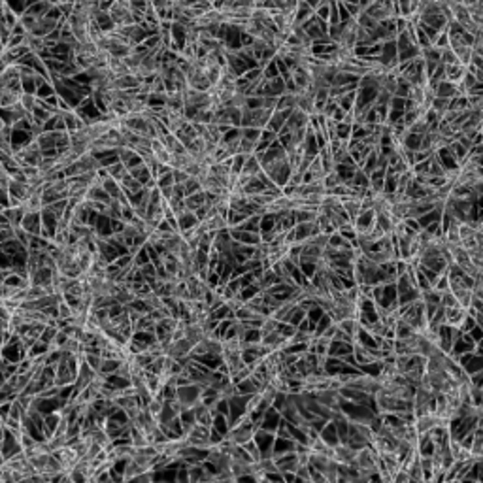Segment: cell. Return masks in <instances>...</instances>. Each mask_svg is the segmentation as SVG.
Masks as SVG:
<instances>
[{"mask_svg": "<svg viewBox=\"0 0 483 483\" xmlns=\"http://www.w3.org/2000/svg\"><path fill=\"white\" fill-rule=\"evenodd\" d=\"M104 168H106V172H108V176H110V178H113V180H117V181H121L123 176L128 172V170L125 168V164H121L119 161L108 164V166H104Z\"/></svg>", "mask_w": 483, "mask_h": 483, "instance_id": "obj_13", "label": "cell"}, {"mask_svg": "<svg viewBox=\"0 0 483 483\" xmlns=\"http://www.w3.org/2000/svg\"><path fill=\"white\" fill-rule=\"evenodd\" d=\"M183 202H185V210L197 211L198 208H202L204 204H206V192L198 191V192H195V195H189V197H185Z\"/></svg>", "mask_w": 483, "mask_h": 483, "instance_id": "obj_11", "label": "cell"}, {"mask_svg": "<svg viewBox=\"0 0 483 483\" xmlns=\"http://www.w3.org/2000/svg\"><path fill=\"white\" fill-rule=\"evenodd\" d=\"M198 223H200V221H198L197 214H195V211L185 210V211H181L180 216H178V230H180V233H183V230L195 228Z\"/></svg>", "mask_w": 483, "mask_h": 483, "instance_id": "obj_10", "label": "cell"}, {"mask_svg": "<svg viewBox=\"0 0 483 483\" xmlns=\"http://www.w3.org/2000/svg\"><path fill=\"white\" fill-rule=\"evenodd\" d=\"M353 353V343L347 342H336L332 340L331 342V350H329V357H334V359H343Z\"/></svg>", "mask_w": 483, "mask_h": 483, "instance_id": "obj_8", "label": "cell"}, {"mask_svg": "<svg viewBox=\"0 0 483 483\" xmlns=\"http://www.w3.org/2000/svg\"><path fill=\"white\" fill-rule=\"evenodd\" d=\"M176 398L183 404L185 408L197 406L200 402V387L198 385H181L176 389Z\"/></svg>", "mask_w": 483, "mask_h": 483, "instance_id": "obj_2", "label": "cell"}, {"mask_svg": "<svg viewBox=\"0 0 483 483\" xmlns=\"http://www.w3.org/2000/svg\"><path fill=\"white\" fill-rule=\"evenodd\" d=\"M319 438L326 443V446H331V448H336L338 443H340L336 427H334V423H332V421H326V425L323 427V431L319 432Z\"/></svg>", "mask_w": 483, "mask_h": 483, "instance_id": "obj_9", "label": "cell"}, {"mask_svg": "<svg viewBox=\"0 0 483 483\" xmlns=\"http://www.w3.org/2000/svg\"><path fill=\"white\" fill-rule=\"evenodd\" d=\"M21 228H25L32 236L42 234V211H27L21 221Z\"/></svg>", "mask_w": 483, "mask_h": 483, "instance_id": "obj_5", "label": "cell"}, {"mask_svg": "<svg viewBox=\"0 0 483 483\" xmlns=\"http://www.w3.org/2000/svg\"><path fill=\"white\" fill-rule=\"evenodd\" d=\"M355 455H357V451L353 448H350L347 443H338L336 448L332 449V459L336 460L338 465H343V466L355 465Z\"/></svg>", "mask_w": 483, "mask_h": 483, "instance_id": "obj_3", "label": "cell"}, {"mask_svg": "<svg viewBox=\"0 0 483 483\" xmlns=\"http://www.w3.org/2000/svg\"><path fill=\"white\" fill-rule=\"evenodd\" d=\"M119 364H121V361H117V359H102L96 374H100L102 378H108V376H111V374L117 372Z\"/></svg>", "mask_w": 483, "mask_h": 483, "instance_id": "obj_12", "label": "cell"}, {"mask_svg": "<svg viewBox=\"0 0 483 483\" xmlns=\"http://www.w3.org/2000/svg\"><path fill=\"white\" fill-rule=\"evenodd\" d=\"M295 448H297V442H295V440H291V438L276 436V440H274V446H272V457H280V455L293 453V451H295Z\"/></svg>", "mask_w": 483, "mask_h": 483, "instance_id": "obj_7", "label": "cell"}, {"mask_svg": "<svg viewBox=\"0 0 483 483\" xmlns=\"http://www.w3.org/2000/svg\"><path fill=\"white\" fill-rule=\"evenodd\" d=\"M274 459V465H276V468H278V472H281V474H291V472H297L298 468V455L293 451V453H285V455H280V457H272Z\"/></svg>", "mask_w": 483, "mask_h": 483, "instance_id": "obj_4", "label": "cell"}, {"mask_svg": "<svg viewBox=\"0 0 483 483\" xmlns=\"http://www.w3.org/2000/svg\"><path fill=\"white\" fill-rule=\"evenodd\" d=\"M304 483H314V481H310V479H308V481H304Z\"/></svg>", "mask_w": 483, "mask_h": 483, "instance_id": "obj_15", "label": "cell"}, {"mask_svg": "<svg viewBox=\"0 0 483 483\" xmlns=\"http://www.w3.org/2000/svg\"><path fill=\"white\" fill-rule=\"evenodd\" d=\"M132 329L140 332H155V321H153L149 315H142L140 319L132 325Z\"/></svg>", "mask_w": 483, "mask_h": 483, "instance_id": "obj_14", "label": "cell"}, {"mask_svg": "<svg viewBox=\"0 0 483 483\" xmlns=\"http://www.w3.org/2000/svg\"><path fill=\"white\" fill-rule=\"evenodd\" d=\"M276 440V432H268L262 429H257L253 434V442L261 451V459H272V446Z\"/></svg>", "mask_w": 483, "mask_h": 483, "instance_id": "obj_1", "label": "cell"}, {"mask_svg": "<svg viewBox=\"0 0 483 483\" xmlns=\"http://www.w3.org/2000/svg\"><path fill=\"white\" fill-rule=\"evenodd\" d=\"M191 410H192V413H195V419H197L198 425L211 427V423H214V412H211V408L204 406L202 402H198L197 406H192Z\"/></svg>", "mask_w": 483, "mask_h": 483, "instance_id": "obj_6", "label": "cell"}]
</instances>
